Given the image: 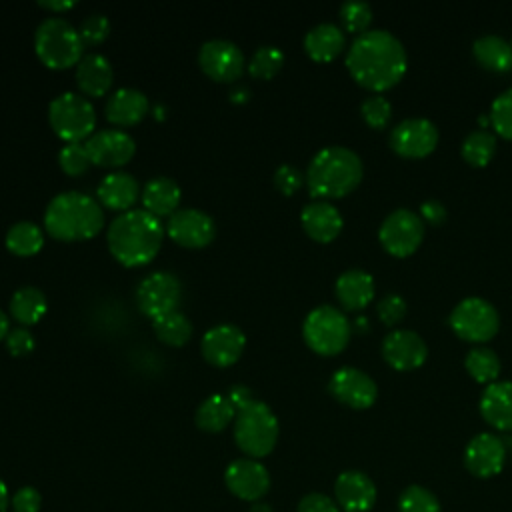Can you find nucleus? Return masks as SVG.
<instances>
[{
  "mask_svg": "<svg viewBox=\"0 0 512 512\" xmlns=\"http://www.w3.org/2000/svg\"><path fill=\"white\" fill-rule=\"evenodd\" d=\"M152 328H154V334L170 346H182L192 336V322L188 320L186 314L178 310H172L154 318Z\"/></svg>",
  "mask_w": 512,
  "mask_h": 512,
  "instance_id": "72a5a7b5",
  "label": "nucleus"
},
{
  "mask_svg": "<svg viewBox=\"0 0 512 512\" xmlns=\"http://www.w3.org/2000/svg\"><path fill=\"white\" fill-rule=\"evenodd\" d=\"M408 66L404 44L388 30H366L358 34L348 52L346 68L352 78L374 92L396 86Z\"/></svg>",
  "mask_w": 512,
  "mask_h": 512,
  "instance_id": "f257e3e1",
  "label": "nucleus"
},
{
  "mask_svg": "<svg viewBox=\"0 0 512 512\" xmlns=\"http://www.w3.org/2000/svg\"><path fill=\"white\" fill-rule=\"evenodd\" d=\"M248 512H274V510H272V506H270V504H266V502L258 500V502H252V506L248 508Z\"/></svg>",
  "mask_w": 512,
  "mask_h": 512,
  "instance_id": "5fc2aeb1",
  "label": "nucleus"
},
{
  "mask_svg": "<svg viewBox=\"0 0 512 512\" xmlns=\"http://www.w3.org/2000/svg\"><path fill=\"white\" fill-rule=\"evenodd\" d=\"M490 126L502 138L512 140V88L498 94L490 106Z\"/></svg>",
  "mask_w": 512,
  "mask_h": 512,
  "instance_id": "58836bf2",
  "label": "nucleus"
},
{
  "mask_svg": "<svg viewBox=\"0 0 512 512\" xmlns=\"http://www.w3.org/2000/svg\"><path fill=\"white\" fill-rule=\"evenodd\" d=\"M182 300V282L168 270L146 274L136 286L138 308L152 320L178 308Z\"/></svg>",
  "mask_w": 512,
  "mask_h": 512,
  "instance_id": "9b49d317",
  "label": "nucleus"
},
{
  "mask_svg": "<svg viewBox=\"0 0 512 512\" xmlns=\"http://www.w3.org/2000/svg\"><path fill=\"white\" fill-rule=\"evenodd\" d=\"M226 488L244 502H258L270 490V474L256 458H238L226 466Z\"/></svg>",
  "mask_w": 512,
  "mask_h": 512,
  "instance_id": "2eb2a0df",
  "label": "nucleus"
},
{
  "mask_svg": "<svg viewBox=\"0 0 512 512\" xmlns=\"http://www.w3.org/2000/svg\"><path fill=\"white\" fill-rule=\"evenodd\" d=\"M150 108L148 96L134 88V86H122L114 90L106 100V118L118 126H132L140 122Z\"/></svg>",
  "mask_w": 512,
  "mask_h": 512,
  "instance_id": "b1692460",
  "label": "nucleus"
},
{
  "mask_svg": "<svg viewBox=\"0 0 512 512\" xmlns=\"http://www.w3.org/2000/svg\"><path fill=\"white\" fill-rule=\"evenodd\" d=\"M300 222L306 234L316 242H332L344 226L338 208L326 200L308 202L300 212Z\"/></svg>",
  "mask_w": 512,
  "mask_h": 512,
  "instance_id": "4be33fe9",
  "label": "nucleus"
},
{
  "mask_svg": "<svg viewBox=\"0 0 512 512\" xmlns=\"http://www.w3.org/2000/svg\"><path fill=\"white\" fill-rule=\"evenodd\" d=\"M304 176L314 198H342L360 184L364 166L352 148L332 144L312 156Z\"/></svg>",
  "mask_w": 512,
  "mask_h": 512,
  "instance_id": "7ed1b4c3",
  "label": "nucleus"
},
{
  "mask_svg": "<svg viewBox=\"0 0 512 512\" xmlns=\"http://www.w3.org/2000/svg\"><path fill=\"white\" fill-rule=\"evenodd\" d=\"M98 200L110 210H120L126 212L132 208L140 194V184L138 180L124 170H116L106 174L100 184H98Z\"/></svg>",
  "mask_w": 512,
  "mask_h": 512,
  "instance_id": "393cba45",
  "label": "nucleus"
},
{
  "mask_svg": "<svg viewBox=\"0 0 512 512\" xmlns=\"http://www.w3.org/2000/svg\"><path fill=\"white\" fill-rule=\"evenodd\" d=\"M350 334L352 326L346 314L330 304L312 308L302 324V336L306 344L322 356H334L342 352L350 340Z\"/></svg>",
  "mask_w": 512,
  "mask_h": 512,
  "instance_id": "0eeeda50",
  "label": "nucleus"
},
{
  "mask_svg": "<svg viewBox=\"0 0 512 512\" xmlns=\"http://www.w3.org/2000/svg\"><path fill=\"white\" fill-rule=\"evenodd\" d=\"M4 340H6V350L12 356H26L34 348V336H32V332L26 326L10 328Z\"/></svg>",
  "mask_w": 512,
  "mask_h": 512,
  "instance_id": "49530a36",
  "label": "nucleus"
},
{
  "mask_svg": "<svg viewBox=\"0 0 512 512\" xmlns=\"http://www.w3.org/2000/svg\"><path fill=\"white\" fill-rule=\"evenodd\" d=\"M382 356L394 370L408 372L420 368L426 362L428 346L418 332L398 328L384 336Z\"/></svg>",
  "mask_w": 512,
  "mask_h": 512,
  "instance_id": "6ab92c4d",
  "label": "nucleus"
},
{
  "mask_svg": "<svg viewBox=\"0 0 512 512\" xmlns=\"http://www.w3.org/2000/svg\"><path fill=\"white\" fill-rule=\"evenodd\" d=\"M10 494H8V486L4 484V480H0V512H6L8 510V504H10Z\"/></svg>",
  "mask_w": 512,
  "mask_h": 512,
  "instance_id": "864d4df0",
  "label": "nucleus"
},
{
  "mask_svg": "<svg viewBox=\"0 0 512 512\" xmlns=\"http://www.w3.org/2000/svg\"><path fill=\"white\" fill-rule=\"evenodd\" d=\"M48 120L54 132L66 142H80L90 136L96 126L92 102L76 92H62L48 106Z\"/></svg>",
  "mask_w": 512,
  "mask_h": 512,
  "instance_id": "6e6552de",
  "label": "nucleus"
},
{
  "mask_svg": "<svg viewBox=\"0 0 512 512\" xmlns=\"http://www.w3.org/2000/svg\"><path fill=\"white\" fill-rule=\"evenodd\" d=\"M164 224L144 208L120 212L106 230L112 256L124 266L148 264L162 246Z\"/></svg>",
  "mask_w": 512,
  "mask_h": 512,
  "instance_id": "f03ea898",
  "label": "nucleus"
},
{
  "mask_svg": "<svg viewBox=\"0 0 512 512\" xmlns=\"http://www.w3.org/2000/svg\"><path fill=\"white\" fill-rule=\"evenodd\" d=\"M44 244L42 228L32 220H20L6 232V246L16 256H32Z\"/></svg>",
  "mask_w": 512,
  "mask_h": 512,
  "instance_id": "473e14b6",
  "label": "nucleus"
},
{
  "mask_svg": "<svg viewBox=\"0 0 512 512\" xmlns=\"http://www.w3.org/2000/svg\"><path fill=\"white\" fill-rule=\"evenodd\" d=\"M296 512H342V510L334 498L322 492H310L298 502Z\"/></svg>",
  "mask_w": 512,
  "mask_h": 512,
  "instance_id": "09e8293b",
  "label": "nucleus"
},
{
  "mask_svg": "<svg viewBox=\"0 0 512 512\" xmlns=\"http://www.w3.org/2000/svg\"><path fill=\"white\" fill-rule=\"evenodd\" d=\"M340 20L348 32H354L358 36L368 30V24L372 20V8L368 2L348 0L340 6Z\"/></svg>",
  "mask_w": 512,
  "mask_h": 512,
  "instance_id": "ea45409f",
  "label": "nucleus"
},
{
  "mask_svg": "<svg viewBox=\"0 0 512 512\" xmlns=\"http://www.w3.org/2000/svg\"><path fill=\"white\" fill-rule=\"evenodd\" d=\"M46 296L36 286H20L10 296V316L22 326L38 322L46 312Z\"/></svg>",
  "mask_w": 512,
  "mask_h": 512,
  "instance_id": "2f4dec72",
  "label": "nucleus"
},
{
  "mask_svg": "<svg viewBox=\"0 0 512 512\" xmlns=\"http://www.w3.org/2000/svg\"><path fill=\"white\" fill-rule=\"evenodd\" d=\"M38 4L42 8H48V10H56V12H62V10H68L72 8L76 2L74 0H38Z\"/></svg>",
  "mask_w": 512,
  "mask_h": 512,
  "instance_id": "603ef678",
  "label": "nucleus"
},
{
  "mask_svg": "<svg viewBox=\"0 0 512 512\" xmlns=\"http://www.w3.org/2000/svg\"><path fill=\"white\" fill-rule=\"evenodd\" d=\"M304 180H306V176L296 166H292V164H282L274 172V184L286 196L294 194L302 186Z\"/></svg>",
  "mask_w": 512,
  "mask_h": 512,
  "instance_id": "a18cd8bd",
  "label": "nucleus"
},
{
  "mask_svg": "<svg viewBox=\"0 0 512 512\" xmlns=\"http://www.w3.org/2000/svg\"><path fill=\"white\" fill-rule=\"evenodd\" d=\"M246 346L244 332L234 324H216L202 336V356L214 366L234 364Z\"/></svg>",
  "mask_w": 512,
  "mask_h": 512,
  "instance_id": "412c9836",
  "label": "nucleus"
},
{
  "mask_svg": "<svg viewBox=\"0 0 512 512\" xmlns=\"http://www.w3.org/2000/svg\"><path fill=\"white\" fill-rule=\"evenodd\" d=\"M278 418L262 400H252L236 412L234 442L248 458L268 456L278 440Z\"/></svg>",
  "mask_w": 512,
  "mask_h": 512,
  "instance_id": "39448f33",
  "label": "nucleus"
},
{
  "mask_svg": "<svg viewBox=\"0 0 512 512\" xmlns=\"http://www.w3.org/2000/svg\"><path fill=\"white\" fill-rule=\"evenodd\" d=\"M168 236L186 248H202L212 242L216 234L214 218L198 208H178L168 216Z\"/></svg>",
  "mask_w": 512,
  "mask_h": 512,
  "instance_id": "dca6fc26",
  "label": "nucleus"
},
{
  "mask_svg": "<svg viewBox=\"0 0 512 512\" xmlns=\"http://www.w3.org/2000/svg\"><path fill=\"white\" fill-rule=\"evenodd\" d=\"M472 54L490 72H508L512 68V44L498 34L478 36L472 44Z\"/></svg>",
  "mask_w": 512,
  "mask_h": 512,
  "instance_id": "c756f323",
  "label": "nucleus"
},
{
  "mask_svg": "<svg viewBox=\"0 0 512 512\" xmlns=\"http://www.w3.org/2000/svg\"><path fill=\"white\" fill-rule=\"evenodd\" d=\"M378 492L372 478L360 470H344L334 482V500L344 512H370Z\"/></svg>",
  "mask_w": 512,
  "mask_h": 512,
  "instance_id": "aec40b11",
  "label": "nucleus"
},
{
  "mask_svg": "<svg viewBox=\"0 0 512 512\" xmlns=\"http://www.w3.org/2000/svg\"><path fill=\"white\" fill-rule=\"evenodd\" d=\"M78 32H80V38H82L84 46L86 44L88 46L100 44L108 36V32H110V20L102 12H92V14H88L82 20Z\"/></svg>",
  "mask_w": 512,
  "mask_h": 512,
  "instance_id": "37998d69",
  "label": "nucleus"
},
{
  "mask_svg": "<svg viewBox=\"0 0 512 512\" xmlns=\"http://www.w3.org/2000/svg\"><path fill=\"white\" fill-rule=\"evenodd\" d=\"M182 190L176 180L168 176H154L142 188V202L144 210L154 216H170L178 210Z\"/></svg>",
  "mask_w": 512,
  "mask_h": 512,
  "instance_id": "c85d7f7f",
  "label": "nucleus"
},
{
  "mask_svg": "<svg viewBox=\"0 0 512 512\" xmlns=\"http://www.w3.org/2000/svg\"><path fill=\"white\" fill-rule=\"evenodd\" d=\"M438 144V128L428 118H404L390 132V146L398 156L424 158Z\"/></svg>",
  "mask_w": 512,
  "mask_h": 512,
  "instance_id": "4468645a",
  "label": "nucleus"
},
{
  "mask_svg": "<svg viewBox=\"0 0 512 512\" xmlns=\"http://www.w3.org/2000/svg\"><path fill=\"white\" fill-rule=\"evenodd\" d=\"M506 462V444L492 432H480L464 448V466L476 478H492L502 472Z\"/></svg>",
  "mask_w": 512,
  "mask_h": 512,
  "instance_id": "f3484780",
  "label": "nucleus"
},
{
  "mask_svg": "<svg viewBox=\"0 0 512 512\" xmlns=\"http://www.w3.org/2000/svg\"><path fill=\"white\" fill-rule=\"evenodd\" d=\"M198 64L212 80L232 82L244 72V52L226 38L206 40L198 50Z\"/></svg>",
  "mask_w": 512,
  "mask_h": 512,
  "instance_id": "f8f14e48",
  "label": "nucleus"
},
{
  "mask_svg": "<svg viewBox=\"0 0 512 512\" xmlns=\"http://www.w3.org/2000/svg\"><path fill=\"white\" fill-rule=\"evenodd\" d=\"M346 46V36L340 26L332 22H320L312 26L304 36V50L316 62L334 60Z\"/></svg>",
  "mask_w": 512,
  "mask_h": 512,
  "instance_id": "bb28decb",
  "label": "nucleus"
},
{
  "mask_svg": "<svg viewBox=\"0 0 512 512\" xmlns=\"http://www.w3.org/2000/svg\"><path fill=\"white\" fill-rule=\"evenodd\" d=\"M464 368L476 382L488 386V384L496 382V378L500 374V358L496 356L494 350H490L486 346H476V348L468 350V354L464 358Z\"/></svg>",
  "mask_w": 512,
  "mask_h": 512,
  "instance_id": "c9c22d12",
  "label": "nucleus"
},
{
  "mask_svg": "<svg viewBox=\"0 0 512 512\" xmlns=\"http://www.w3.org/2000/svg\"><path fill=\"white\" fill-rule=\"evenodd\" d=\"M284 64V52L276 46H258L254 50V54L250 56V62H248V72L254 76V78H272Z\"/></svg>",
  "mask_w": 512,
  "mask_h": 512,
  "instance_id": "4c0bfd02",
  "label": "nucleus"
},
{
  "mask_svg": "<svg viewBox=\"0 0 512 512\" xmlns=\"http://www.w3.org/2000/svg\"><path fill=\"white\" fill-rule=\"evenodd\" d=\"M448 212H446V206L436 200V198H430V200H424L420 204V218L434 224V226H440L444 220H446Z\"/></svg>",
  "mask_w": 512,
  "mask_h": 512,
  "instance_id": "8fccbe9b",
  "label": "nucleus"
},
{
  "mask_svg": "<svg viewBox=\"0 0 512 512\" xmlns=\"http://www.w3.org/2000/svg\"><path fill=\"white\" fill-rule=\"evenodd\" d=\"M424 238V220L410 208L392 210L378 228L384 250L396 258L410 256Z\"/></svg>",
  "mask_w": 512,
  "mask_h": 512,
  "instance_id": "9d476101",
  "label": "nucleus"
},
{
  "mask_svg": "<svg viewBox=\"0 0 512 512\" xmlns=\"http://www.w3.org/2000/svg\"><path fill=\"white\" fill-rule=\"evenodd\" d=\"M236 418V408L224 394H210L200 402L194 422L204 432H222Z\"/></svg>",
  "mask_w": 512,
  "mask_h": 512,
  "instance_id": "7c9ffc66",
  "label": "nucleus"
},
{
  "mask_svg": "<svg viewBox=\"0 0 512 512\" xmlns=\"http://www.w3.org/2000/svg\"><path fill=\"white\" fill-rule=\"evenodd\" d=\"M34 48L48 68H68L82 60L80 32L62 16L44 18L34 32Z\"/></svg>",
  "mask_w": 512,
  "mask_h": 512,
  "instance_id": "423d86ee",
  "label": "nucleus"
},
{
  "mask_svg": "<svg viewBox=\"0 0 512 512\" xmlns=\"http://www.w3.org/2000/svg\"><path fill=\"white\" fill-rule=\"evenodd\" d=\"M84 144H86L92 164L108 166V168L126 164L136 152V142H134L132 134H128L126 130H120V128L98 130V132L90 134Z\"/></svg>",
  "mask_w": 512,
  "mask_h": 512,
  "instance_id": "a211bd4d",
  "label": "nucleus"
},
{
  "mask_svg": "<svg viewBox=\"0 0 512 512\" xmlns=\"http://www.w3.org/2000/svg\"><path fill=\"white\" fill-rule=\"evenodd\" d=\"M356 326H358L360 330H368V320H366L364 316H360V318H356Z\"/></svg>",
  "mask_w": 512,
  "mask_h": 512,
  "instance_id": "4d7b16f0",
  "label": "nucleus"
},
{
  "mask_svg": "<svg viewBox=\"0 0 512 512\" xmlns=\"http://www.w3.org/2000/svg\"><path fill=\"white\" fill-rule=\"evenodd\" d=\"M10 506L14 512H40L42 494L34 486H22L12 494Z\"/></svg>",
  "mask_w": 512,
  "mask_h": 512,
  "instance_id": "de8ad7c7",
  "label": "nucleus"
},
{
  "mask_svg": "<svg viewBox=\"0 0 512 512\" xmlns=\"http://www.w3.org/2000/svg\"><path fill=\"white\" fill-rule=\"evenodd\" d=\"M114 72L110 60L104 54L88 52L76 66V82L88 96H102L112 84Z\"/></svg>",
  "mask_w": 512,
  "mask_h": 512,
  "instance_id": "cd10ccee",
  "label": "nucleus"
},
{
  "mask_svg": "<svg viewBox=\"0 0 512 512\" xmlns=\"http://www.w3.org/2000/svg\"><path fill=\"white\" fill-rule=\"evenodd\" d=\"M58 164L70 176H78V174L86 172L88 166L92 164L86 144L84 142H66L58 152Z\"/></svg>",
  "mask_w": 512,
  "mask_h": 512,
  "instance_id": "a19ab883",
  "label": "nucleus"
},
{
  "mask_svg": "<svg viewBox=\"0 0 512 512\" xmlns=\"http://www.w3.org/2000/svg\"><path fill=\"white\" fill-rule=\"evenodd\" d=\"M460 152H462V158L470 164V166H476V168H482L486 166L494 152H496V136L486 130V128H478V130H472L464 140H462V146H460Z\"/></svg>",
  "mask_w": 512,
  "mask_h": 512,
  "instance_id": "f704fd0d",
  "label": "nucleus"
},
{
  "mask_svg": "<svg viewBox=\"0 0 512 512\" xmlns=\"http://www.w3.org/2000/svg\"><path fill=\"white\" fill-rule=\"evenodd\" d=\"M44 226L58 240H88L102 230L104 212L86 192L66 190L48 202Z\"/></svg>",
  "mask_w": 512,
  "mask_h": 512,
  "instance_id": "20e7f679",
  "label": "nucleus"
},
{
  "mask_svg": "<svg viewBox=\"0 0 512 512\" xmlns=\"http://www.w3.org/2000/svg\"><path fill=\"white\" fill-rule=\"evenodd\" d=\"M228 400L232 402V406H234V408H236V412H238L240 408H244L246 404H250L254 398H252L250 388H246L244 384H236V386H232V388H230V392H228Z\"/></svg>",
  "mask_w": 512,
  "mask_h": 512,
  "instance_id": "3c124183",
  "label": "nucleus"
},
{
  "mask_svg": "<svg viewBox=\"0 0 512 512\" xmlns=\"http://www.w3.org/2000/svg\"><path fill=\"white\" fill-rule=\"evenodd\" d=\"M8 330H10V328H8V314L0 308V340L6 338Z\"/></svg>",
  "mask_w": 512,
  "mask_h": 512,
  "instance_id": "6e6d98bb",
  "label": "nucleus"
},
{
  "mask_svg": "<svg viewBox=\"0 0 512 512\" xmlns=\"http://www.w3.org/2000/svg\"><path fill=\"white\" fill-rule=\"evenodd\" d=\"M334 292L346 310H362L372 302L376 286L374 278L366 270L350 268L336 278Z\"/></svg>",
  "mask_w": 512,
  "mask_h": 512,
  "instance_id": "a878e982",
  "label": "nucleus"
},
{
  "mask_svg": "<svg viewBox=\"0 0 512 512\" xmlns=\"http://www.w3.org/2000/svg\"><path fill=\"white\" fill-rule=\"evenodd\" d=\"M360 114L370 128H384L392 118V104L382 94H372L362 100Z\"/></svg>",
  "mask_w": 512,
  "mask_h": 512,
  "instance_id": "79ce46f5",
  "label": "nucleus"
},
{
  "mask_svg": "<svg viewBox=\"0 0 512 512\" xmlns=\"http://www.w3.org/2000/svg\"><path fill=\"white\" fill-rule=\"evenodd\" d=\"M328 390L338 402L354 410L370 408L378 396V386L372 376L354 366L338 368L328 380Z\"/></svg>",
  "mask_w": 512,
  "mask_h": 512,
  "instance_id": "ddd939ff",
  "label": "nucleus"
},
{
  "mask_svg": "<svg viewBox=\"0 0 512 512\" xmlns=\"http://www.w3.org/2000/svg\"><path fill=\"white\" fill-rule=\"evenodd\" d=\"M376 314L382 324L396 326L406 316V300L400 294H386L378 300Z\"/></svg>",
  "mask_w": 512,
  "mask_h": 512,
  "instance_id": "c03bdc74",
  "label": "nucleus"
},
{
  "mask_svg": "<svg viewBox=\"0 0 512 512\" xmlns=\"http://www.w3.org/2000/svg\"><path fill=\"white\" fill-rule=\"evenodd\" d=\"M398 512H442L436 494L420 484L402 490L398 498Z\"/></svg>",
  "mask_w": 512,
  "mask_h": 512,
  "instance_id": "e433bc0d",
  "label": "nucleus"
},
{
  "mask_svg": "<svg viewBox=\"0 0 512 512\" xmlns=\"http://www.w3.org/2000/svg\"><path fill=\"white\" fill-rule=\"evenodd\" d=\"M448 324L458 338L482 344L496 336L500 328V316L498 310L488 300L468 296L452 308Z\"/></svg>",
  "mask_w": 512,
  "mask_h": 512,
  "instance_id": "1a4fd4ad",
  "label": "nucleus"
},
{
  "mask_svg": "<svg viewBox=\"0 0 512 512\" xmlns=\"http://www.w3.org/2000/svg\"><path fill=\"white\" fill-rule=\"evenodd\" d=\"M480 414L496 430L512 432V382H492L480 396Z\"/></svg>",
  "mask_w": 512,
  "mask_h": 512,
  "instance_id": "5701e85b",
  "label": "nucleus"
}]
</instances>
